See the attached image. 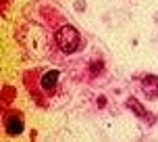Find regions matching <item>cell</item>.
Here are the masks:
<instances>
[{"label": "cell", "instance_id": "obj_1", "mask_svg": "<svg viewBox=\"0 0 158 142\" xmlns=\"http://www.w3.org/2000/svg\"><path fill=\"white\" fill-rule=\"evenodd\" d=\"M56 44H58V48L63 52L71 55V52L79 50V46H81V36H79V32L73 25H63L56 32Z\"/></svg>", "mask_w": 158, "mask_h": 142}, {"label": "cell", "instance_id": "obj_2", "mask_svg": "<svg viewBox=\"0 0 158 142\" xmlns=\"http://www.w3.org/2000/svg\"><path fill=\"white\" fill-rule=\"evenodd\" d=\"M142 92L146 98H158V78L156 75H143L142 78Z\"/></svg>", "mask_w": 158, "mask_h": 142}, {"label": "cell", "instance_id": "obj_3", "mask_svg": "<svg viewBox=\"0 0 158 142\" xmlns=\"http://www.w3.org/2000/svg\"><path fill=\"white\" fill-rule=\"evenodd\" d=\"M4 130H6V134L8 136H19V134H23V130H25V123H23V119L19 117V115H8L6 119H4Z\"/></svg>", "mask_w": 158, "mask_h": 142}, {"label": "cell", "instance_id": "obj_4", "mask_svg": "<svg viewBox=\"0 0 158 142\" xmlns=\"http://www.w3.org/2000/svg\"><path fill=\"white\" fill-rule=\"evenodd\" d=\"M127 107H129V109L133 111L135 115H139V117L142 119H146V121H154V115H150V113H148V111L143 109L142 104H139V100H137V98H129V100H127Z\"/></svg>", "mask_w": 158, "mask_h": 142}, {"label": "cell", "instance_id": "obj_5", "mask_svg": "<svg viewBox=\"0 0 158 142\" xmlns=\"http://www.w3.org/2000/svg\"><path fill=\"white\" fill-rule=\"evenodd\" d=\"M56 82H58V71H56V69L46 71V73L42 75V79H40V84H42L44 90H52V88L56 86Z\"/></svg>", "mask_w": 158, "mask_h": 142}]
</instances>
